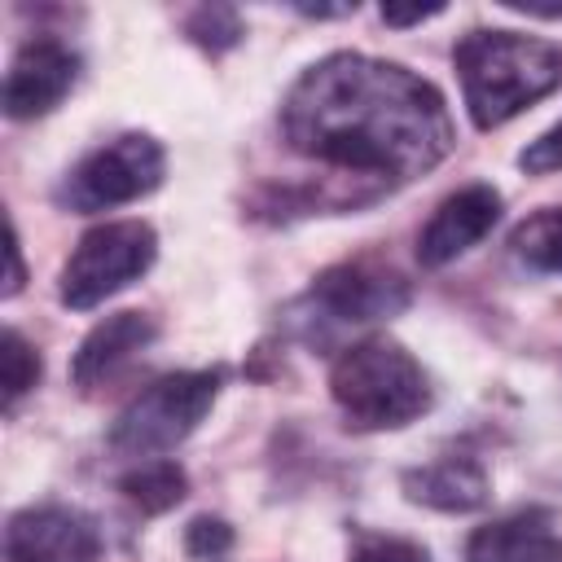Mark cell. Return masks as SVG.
Masks as SVG:
<instances>
[{
	"mask_svg": "<svg viewBox=\"0 0 562 562\" xmlns=\"http://www.w3.org/2000/svg\"><path fill=\"white\" fill-rule=\"evenodd\" d=\"M277 136L325 176L312 184H259L250 215L268 224L373 206L391 189L435 171L457 145L443 92L417 70L369 53L312 61L281 97Z\"/></svg>",
	"mask_w": 562,
	"mask_h": 562,
	"instance_id": "1",
	"label": "cell"
},
{
	"mask_svg": "<svg viewBox=\"0 0 562 562\" xmlns=\"http://www.w3.org/2000/svg\"><path fill=\"white\" fill-rule=\"evenodd\" d=\"M452 70L470 123L492 132L562 83V48L505 26H474L452 44Z\"/></svg>",
	"mask_w": 562,
	"mask_h": 562,
	"instance_id": "2",
	"label": "cell"
},
{
	"mask_svg": "<svg viewBox=\"0 0 562 562\" xmlns=\"http://www.w3.org/2000/svg\"><path fill=\"white\" fill-rule=\"evenodd\" d=\"M329 400L347 430L378 435V430H404L408 422L430 413L435 386L422 360L404 342L386 334H369L360 342L338 347L329 364Z\"/></svg>",
	"mask_w": 562,
	"mask_h": 562,
	"instance_id": "3",
	"label": "cell"
},
{
	"mask_svg": "<svg viewBox=\"0 0 562 562\" xmlns=\"http://www.w3.org/2000/svg\"><path fill=\"white\" fill-rule=\"evenodd\" d=\"M408 303H413V281L395 263L360 255L321 268L312 285L281 307V334L312 351H329L338 334L391 321Z\"/></svg>",
	"mask_w": 562,
	"mask_h": 562,
	"instance_id": "4",
	"label": "cell"
},
{
	"mask_svg": "<svg viewBox=\"0 0 562 562\" xmlns=\"http://www.w3.org/2000/svg\"><path fill=\"white\" fill-rule=\"evenodd\" d=\"M220 386H224V369H180V373L154 378L145 391H136L119 408L105 435L110 448L132 461H149L180 448L215 408Z\"/></svg>",
	"mask_w": 562,
	"mask_h": 562,
	"instance_id": "5",
	"label": "cell"
},
{
	"mask_svg": "<svg viewBox=\"0 0 562 562\" xmlns=\"http://www.w3.org/2000/svg\"><path fill=\"white\" fill-rule=\"evenodd\" d=\"M167 180V149L149 132H119L88 149L53 189V202L70 215H97L149 198Z\"/></svg>",
	"mask_w": 562,
	"mask_h": 562,
	"instance_id": "6",
	"label": "cell"
},
{
	"mask_svg": "<svg viewBox=\"0 0 562 562\" xmlns=\"http://www.w3.org/2000/svg\"><path fill=\"white\" fill-rule=\"evenodd\" d=\"M158 259V233L145 220H105L92 224L57 277V299L70 312H92L132 281H140Z\"/></svg>",
	"mask_w": 562,
	"mask_h": 562,
	"instance_id": "7",
	"label": "cell"
},
{
	"mask_svg": "<svg viewBox=\"0 0 562 562\" xmlns=\"http://www.w3.org/2000/svg\"><path fill=\"white\" fill-rule=\"evenodd\" d=\"M4 562H105V536L75 505H26L4 527Z\"/></svg>",
	"mask_w": 562,
	"mask_h": 562,
	"instance_id": "8",
	"label": "cell"
},
{
	"mask_svg": "<svg viewBox=\"0 0 562 562\" xmlns=\"http://www.w3.org/2000/svg\"><path fill=\"white\" fill-rule=\"evenodd\" d=\"M79 70H83V57L66 40H57V35L26 40L4 70V114L13 123L53 114L75 92Z\"/></svg>",
	"mask_w": 562,
	"mask_h": 562,
	"instance_id": "9",
	"label": "cell"
},
{
	"mask_svg": "<svg viewBox=\"0 0 562 562\" xmlns=\"http://www.w3.org/2000/svg\"><path fill=\"white\" fill-rule=\"evenodd\" d=\"M501 211H505L501 189H492V184H483V180L452 189V193L430 211V220H426L422 233H417V263H422V268H443V263H452L457 255L474 250V246L496 228Z\"/></svg>",
	"mask_w": 562,
	"mask_h": 562,
	"instance_id": "10",
	"label": "cell"
},
{
	"mask_svg": "<svg viewBox=\"0 0 562 562\" xmlns=\"http://www.w3.org/2000/svg\"><path fill=\"white\" fill-rule=\"evenodd\" d=\"M400 492L413 505L439 509V514H474L492 501L487 465L474 452H439L422 465H408L400 474Z\"/></svg>",
	"mask_w": 562,
	"mask_h": 562,
	"instance_id": "11",
	"label": "cell"
},
{
	"mask_svg": "<svg viewBox=\"0 0 562 562\" xmlns=\"http://www.w3.org/2000/svg\"><path fill=\"white\" fill-rule=\"evenodd\" d=\"M158 338V321L149 312H110L105 321H97L83 342L75 347L70 360V382L92 395L97 386H105L123 364H132L149 342Z\"/></svg>",
	"mask_w": 562,
	"mask_h": 562,
	"instance_id": "12",
	"label": "cell"
},
{
	"mask_svg": "<svg viewBox=\"0 0 562 562\" xmlns=\"http://www.w3.org/2000/svg\"><path fill=\"white\" fill-rule=\"evenodd\" d=\"M465 562H562V531L540 505L501 514L470 531Z\"/></svg>",
	"mask_w": 562,
	"mask_h": 562,
	"instance_id": "13",
	"label": "cell"
},
{
	"mask_svg": "<svg viewBox=\"0 0 562 562\" xmlns=\"http://www.w3.org/2000/svg\"><path fill=\"white\" fill-rule=\"evenodd\" d=\"M119 492L140 514L158 518V514L176 509L189 496V474L171 457H149V461H136L127 474H119Z\"/></svg>",
	"mask_w": 562,
	"mask_h": 562,
	"instance_id": "14",
	"label": "cell"
},
{
	"mask_svg": "<svg viewBox=\"0 0 562 562\" xmlns=\"http://www.w3.org/2000/svg\"><path fill=\"white\" fill-rule=\"evenodd\" d=\"M509 250L531 268V272H553L562 277V206H540L509 233Z\"/></svg>",
	"mask_w": 562,
	"mask_h": 562,
	"instance_id": "15",
	"label": "cell"
},
{
	"mask_svg": "<svg viewBox=\"0 0 562 562\" xmlns=\"http://www.w3.org/2000/svg\"><path fill=\"white\" fill-rule=\"evenodd\" d=\"M241 35H246V26H241V13L233 4H198L184 13V40L211 57L237 48Z\"/></svg>",
	"mask_w": 562,
	"mask_h": 562,
	"instance_id": "16",
	"label": "cell"
},
{
	"mask_svg": "<svg viewBox=\"0 0 562 562\" xmlns=\"http://www.w3.org/2000/svg\"><path fill=\"white\" fill-rule=\"evenodd\" d=\"M40 373H44V360H40V351L22 338V329H4V351H0V378H4V413H13L18 404H22V395H31L35 391V382H40Z\"/></svg>",
	"mask_w": 562,
	"mask_h": 562,
	"instance_id": "17",
	"label": "cell"
},
{
	"mask_svg": "<svg viewBox=\"0 0 562 562\" xmlns=\"http://www.w3.org/2000/svg\"><path fill=\"white\" fill-rule=\"evenodd\" d=\"M237 544V531L233 522L215 518V514H198L189 527H184V553L193 562H224Z\"/></svg>",
	"mask_w": 562,
	"mask_h": 562,
	"instance_id": "18",
	"label": "cell"
},
{
	"mask_svg": "<svg viewBox=\"0 0 562 562\" xmlns=\"http://www.w3.org/2000/svg\"><path fill=\"white\" fill-rule=\"evenodd\" d=\"M351 562H430V553L408 536L356 531L351 536Z\"/></svg>",
	"mask_w": 562,
	"mask_h": 562,
	"instance_id": "19",
	"label": "cell"
},
{
	"mask_svg": "<svg viewBox=\"0 0 562 562\" xmlns=\"http://www.w3.org/2000/svg\"><path fill=\"white\" fill-rule=\"evenodd\" d=\"M518 167L527 176H553L562 171V123H553L549 132H540L522 154H518Z\"/></svg>",
	"mask_w": 562,
	"mask_h": 562,
	"instance_id": "20",
	"label": "cell"
},
{
	"mask_svg": "<svg viewBox=\"0 0 562 562\" xmlns=\"http://www.w3.org/2000/svg\"><path fill=\"white\" fill-rule=\"evenodd\" d=\"M26 285V263H22V241H18V224L9 220V277H4V299H13Z\"/></svg>",
	"mask_w": 562,
	"mask_h": 562,
	"instance_id": "21",
	"label": "cell"
},
{
	"mask_svg": "<svg viewBox=\"0 0 562 562\" xmlns=\"http://www.w3.org/2000/svg\"><path fill=\"white\" fill-rule=\"evenodd\" d=\"M439 13H443V4H430V9H395V4H382V22L386 26H417V22H430Z\"/></svg>",
	"mask_w": 562,
	"mask_h": 562,
	"instance_id": "22",
	"label": "cell"
}]
</instances>
